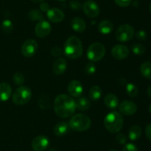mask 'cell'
<instances>
[{"label": "cell", "mask_w": 151, "mask_h": 151, "mask_svg": "<svg viewBox=\"0 0 151 151\" xmlns=\"http://www.w3.org/2000/svg\"><path fill=\"white\" fill-rule=\"evenodd\" d=\"M69 125L72 130L83 132L88 130L91 127V121L88 115L83 113H78L71 117Z\"/></svg>", "instance_id": "4"}, {"label": "cell", "mask_w": 151, "mask_h": 151, "mask_svg": "<svg viewBox=\"0 0 151 151\" xmlns=\"http://www.w3.org/2000/svg\"><path fill=\"white\" fill-rule=\"evenodd\" d=\"M122 151H139L138 147L133 143H128L124 146Z\"/></svg>", "instance_id": "33"}, {"label": "cell", "mask_w": 151, "mask_h": 151, "mask_svg": "<svg viewBox=\"0 0 151 151\" xmlns=\"http://www.w3.org/2000/svg\"><path fill=\"white\" fill-rule=\"evenodd\" d=\"M109 151H116V150H109Z\"/></svg>", "instance_id": "47"}, {"label": "cell", "mask_w": 151, "mask_h": 151, "mask_svg": "<svg viewBox=\"0 0 151 151\" xmlns=\"http://www.w3.org/2000/svg\"><path fill=\"white\" fill-rule=\"evenodd\" d=\"M145 135L147 139L151 141V123L147 124L145 128Z\"/></svg>", "instance_id": "38"}, {"label": "cell", "mask_w": 151, "mask_h": 151, "mask_svg": "<svg viewBox=\"0 0 151 151\" xmlns=\"http://www.w3.org/2000/svg\"><path fill=\"white\" fill-rule=\"evenodd\" d=\"M58 1H65V0H58Z\"/></svg>", "instance_id": "46"}, {"label": "cell", "mask_w": 151, "mask_h": 151, "mask_svg": "<svg viewBox=\"0 0 151 151\" xmlns=\"http://www.w3.org/2000/svg\"><path fill=\"white\" fill-rule=\"evenodd\" d=\"M102 96V90L99 86H92L88 91V96L93 101H97Z\"/></svg>", "instance_id": "24"}, {"label": "cell", "mask_w": 151, "mask_h": 151, "mask_svg": "<svg viewBox=\"0 0 151 151\" xmlns=\"http://www.w3.org/2000/svg\"><path fill=\"white\" fill-rule=\"evenodd\" d=\"M123 117L117 111H111L104 118V126L111 133H119L123 127Z\"/></svg>", "instance_id": "3"}, {"label": "cell", "mask_w": 151, "mask_h": 151, "mask_svg": "<svg viewBox=\"0 0 151 151\" xmlns=\"http://www.w3.org/2000/svg\"><path fill=\"white\" fill-rule=\"evenodd\" d=\"M1 30L7 34L10 33L13 31V22H12V21L10 20V19H5V20L3 21L2 23H1Z\"/></svg>", "instance_id": "29"}, {"label": "cell", "mask_w": 151, "mask_h": 151, "mask_svg": "<svg viewBox=\"0 0 151 151\" xmlns=\"http://www.w3.org/2000/svg\"><path fill=\"white\" fill-rule=\"evenodd\" d=\"M116 140L120 144H125L126 143L127 137L124 133H119L117 136H116Z\"/></svg>", "instance_id": "36"}, {"label": "cell", "mask_w": 151, "mask_h": 151, "mask_svg": "<svg viewBox=\"0 0 151 151\" xmlns=\"http://www.w3.org/2000/svg\"><path fill=\"white\" fill-rule=\"evenodd\" d=\"M13 81L16 85H22L24 83L25 78L23 74L20 73H16L13 75Z\"/></svg>", "instance_id": "31"}, {"label": "cell", "mask_w": 151, "mask_h": 151, "mask_svg": "<svg viewBox=\"0 0 151 151\" xmlns=\"http://www.w3.org/2000/svg\"><path fill=\"white\" fill-rule=\"evenodd\" d=\"M70 7L72 9H75V10H78L81 7V4L78 1H72L70 2Z\"/></svg>", "instance_id": "40"}, {"label": "cell", "mask_w": 151, "mask_h": 151, "mask_svg": "<svg viewBox=\"0 0 151 151\" xmlns=\"http://www.w3.org/2000/svg\"><path fill=\"white\" fill-rule=\"evenodd\" d=\"M119 110L121 113L125 115H132L137 111V106L131 101L125 100L120 103Z\"/></svg>", "instance_id": "12"}, {"label": "cell", "mask_w": 151, "mask_h": 151, "mask_svg": "<svg viewBox=\"0 0 151 151\" xmlns=\"http://www.w3.org/2000/svg\"><path fill=\"white\" fill-rule=\"evenodd\" d=\"M47 16L50 22L58 23L64 19V13L58 8H51L47 12Z\"/></svg>", "instance_id": "15"}, {"label": "cell", "mask_w": 151, "mask_h": 151, "mask_svg": "<svg viewBox=\"0 0 151 151\" xmlns=\"http://www.w3.org/2000/svg\"><path fill=\"white\" fill-rule=\"evenodd\" d=\"M85 14L89 18H96L100 13V7L98 4L93 0H88L83 5Z\"/></svg>", "instance_id": "10"}, {"label": "cell", "mask_w": 151, "mask_h": 151, "mask_svg": "<svg viewBox=\"0 0 151 151\" xmlns=\"http://www.w3.org/2000/svg\"><path fill=\"white\" fill-rule=\"evenodd\" d=\"M44 0H32V1H33V2L35 3H41V2H43Z\"/></svg>", "instance_id": "42"}, {"label": "cell", "mask_w": 151, "mask_h": 151, "mask_svg": "<svg viewBox=\"0 0 151 151\" xmlns=\"http://www.w3.org/2000/svg\"><path fill=\"white\" fill-rule=\"evenodd\" d=\"M67 69V62L63 58L56 59L52 65V70L56 75H61L64 73Z\"/></svg>", "instance_id": "16"}, {"label": "cell", "mask_w": 151, "mask_h": 151, "mask_svg": "<svg viewBox=\"0 0 151 151\" xmlns=\"http://www.w3.org/2000/svg\"><path fill=\"white\" fill-rule=\"evenodd\" d=\"M149 10H150L151 13V3L150 4V5H149Z\"/></svg>", "instance_id": "44"}, {"label": "cell", "mask_w": 151, "mask_h": 151, "mask_svg": "<svg viewBox=\"0 0 151 151\" xmlns=\"http://www.w3.org/2000/svg\"><path fill=\"white\" fill-rule=\"evenodd\" d=\"M147 95L151 99V85L149 86L148 88H147Z\"/></svg>", "instance_id": "41"}, {"label": "cell", "mask_w": 151, "mask_h": 151, "mask_svg": "<svg viewBox=\"0 0 151 151\" xmlns=\"http://www.w3.org/2000/svg\"><path fill=\"white\" fill-rule=\"evenodd\" d=\"M142 129L138 125H133L128 130V137L131 141H137L141 137Z\"/></svg>", "instance_id": "22"}, {"label": "cell", "mask_w": 151, "mask_h": 151, "mask_svg": "<svg viewBox=\"0 0 151 151\" xmlns=\"http://www.w3.org/2000/svg\"><path fill=\"white\" fill-rule=\"evenodd\" d=\"M132 0H114V2L118 6L122 7H126L131 4Z\"/></svg>", "instance_id": "34"}, {"label": "cell", "mask_w": 151, "mask_h": 151, "mask_svg": "<svg viewBox=\"0 0 151 151\" xmlns=\"http://www.w3.org/2000/svg\"><path fill=\"white\" fill-rule=\"evenodd\" d=\"M134 36V29L128 24L121 25L116 32V38L120 42H127L133 38Z\"/></svg>", "instance_id": "7"}, {"label": "cell", "mask_w": 151, "mask_h": 151, "mask_svg": "<svg viewBox=\"0 0 151 151\" xmlns=\"http://www.w3.org/2000/svg\"><path fill=\"white\" fill-rule=\"evenodd\" d=\"M132 52L136 55L141 56L145 53V47L141 44H135L131 47Z\"/></svg>", "instance_id": "30"}, {"label": "cell", "mask_w": 151, "mask_h": 151, "mask_svg": "<svg viewBox=\"0 0 151 151\" xmlns=\"http://www.w3.org/2000/svg\"><path fill=\"white\" fill-rule=\"evenodd\" d=\"M40 9H41V11L43 12H47L50 10V5H49L47 3L43 2L40 4Z\"/></svg>", "instance_id": "39"}, {"label": "cell", "mask_w": 151, "mask_h": 151, "mask_svg": "<svg viewBox=\"0 0 151 151\" xmlns=\"http://www.w3.org/2000/svg\"><path fill=\"white\" fill-rule=\"evenodd\" d=\"M71 26L72 30L77 33H82L86 28V24L85 21L79 17H75L71 21Z\"/></svg>", "instance_id": "19"}, {"label": "cell", "mask_w": 151, "mask_h": 151, "mask_svg": "<svg viewBox=\"0 0 151 151\" xmlns=\"http://www.w3.org/2000/svg\"><path fill=\"white\" fill-rule=\"evenodd\" d=\"M50 146V140L43 135L36 136L32 142V148L35 151H44Z\"/></svg>", "instance_id": "11"}, {"label": "cell", "mask_w": 151, "mask_h": 151, "mask_svg": "<svg viewBox=\"0 0 151 151\" xmlns=\"http://www.w3.org/2000/svg\"><path fill=\"white\" fill-rule=\"evenodd\" d=\"M86 73L88 75H93L96 72V66L94 62H89L85 67Z\"/></svg>", "instance_id": "32"}, {"label": "cell", "mask_w": 151, "mask_h": 151, "mask_svg": "<svg viewBox=\"0 0 151 151\" xmlns=\"http://www.w3.org/2000/svg\"><path fill=\"white\" fill-rule=\"evenodd\" d=\"M27 16L28 18L31 21H38V22H40V21L44 20V14H43L41 10H38V9H32V10H29Z\"/></svg>", "instance_id": "25"}, {"label": "cell", "mask_w": 151, "mask_h": 151, "mask_svg": "<svg viewBox=\"0 0 151 151\" xmlns=\"http://www.w3.org/2000/svg\"><path fill=\"white\" fill-rule=\"evenodd\" d=\"M106 54V47L102 43L95 42L91 44L87 50V57L92 62H98L104 57Z\"/></svg>", "instance_id": "6"}, {"label": "cell", "mask_w": 151, "mask_h": 151, "mask_svg": "<svg viewBox=\"0 0 151 151\" xmlns=\"http://www.w3.org/2000/svg\"><path fill=\"white\" fill-rule=\"evenodd\" d=\"M149 112L151 113V104L150 105V106H149Z\"/></svg>", "instance_id": "43"}, {"label": "cell", "mask_w": 151, "mask_h": 151, "mask_svg": "<svg viewBox=\"0 0 151 151\" xmlns=\"http://www.w3.org/2000/svg\"><path fill=\"white\" fill-rule=\"evenodd\" d=\"M38 43L32 38L26 40L21 47V52L22 55L27 58H30L36 53L38 50Z\"/></svg>", "instance_id": "8"}, {"label": "cell", "mask_w": 151, "mask_h": 151, "mask_svg": "<svg viewBox=\"0 0 151 151\" xmlns=\"http://www.w3.org/2000/svg\"><path fill=\"white\" fill-rule=\"evenodd\" d=\"M50 151H58V150H55V149H51Z\"/></svg>", "instance_id": "45"}, {"label": "cell", "mask_w": 151, "mask_h": 151, "mask_svg": "<svg viewBox=\"0 0 151 151\" xmlns=\"http://www.w3.org/2000/svg\"><path fill=\"white\" fill-rule=\"evenodd\" d=\"M56 115L60 118L72 116L76 109L75 101L66 94H60L55 98L53 104Z\"/></svg>", "instance_id": "1"}, {"label": "cell", "mask_w": 151, "mask_h": 151, "mask_svg": "<svg viewBox=\"0 0 151 151\" xmlns=\"http://www.w3.org/2000/svg\"><path fill=\"white\" fill-rule=\"evenodd\" d=\"M83 91L82 84L78 80H72L68 85V92L72 97L78 98L81 96Z\"/></svg>", "instance_id": "14"}, {"label": "cell", "mask_w": 151, "mask_h": 151, "mask_svg": "<svg viewBox=\"0 0 151 151\" xmlns=\"http://www.w3.org/2000/svg\"><path fill=\"white\" fill-rule=\"evenodd\" d=\"M140 72L144 77L147 78H151V63L143 62L140 66Z\"/></svg>", "instance_id": "26"}, {"label": "cell", "mask_w": 151, "mask_h": 151, "mask_svg": "<svg viewBox=\"0 0 151 151\" xmlns=\"http://www.w3.org/2000/svg\"><path fill=\"white\" fill-rule=\"evenodd\" d=\"M69 124L66 121H60V122L57 123L54 127V133L55 136L61 137V136H65L66 133L69 132Z\"/></svg>", "instance_id": "20"}, {"label": "cell", "mask_w": 151, "mask_h": 151, "mask_svg": "<svg viewBox=\"0 0 151 151\" xmlns=\"http://www.w3.org/2000/svg\"><path fill=\"white\" fill-rule=\"evenodd\" d=\"M63 53L66 57L72 59H78L83 54V44L78 36L68 38L63 47Z\"/></svg>", "instance_id": "2"}, {"label": "cell", "mask_w": 151, "mask_h": 151, "mask_svg": "<svg viewBox=\"0 0 151 151\" xmlns=\"http://www.w3.org/2000/svg\"><path fill=\"white\" fill-rule=\"evenodd\" d=\"M126 93L131 98L136 97L139 93L138 87L133 83H128L126 86Z\"/></svg>", "instance_id": "27"}, {"label": "cell", "mask_w": 151, "mask_h": 151, "mask_svg": "<svg viewBox=\"0 0 151 151\" xmlns=\"http://www.w3.org/2000/svg\"><path fill=\"white\" fill-rule=\"evenodd\" d=\"M32 97L30 89L26 86H20L18 87L12 96V101L16 105H24L29 102Z\"/></svg>", "instance_id": "5"}, {"label": "cell", "mask_w": 151, "mask_h": 151, "mask_svg": "<svg viewBox=\"0 0 151 151\" xmlns=\"http://www.w3.org/2000/svg\"><path fill=\"white\" fill-rule=\"evenodd\" d=\"M104 104L109 109H115L119 105V99L114 93H107L105 96Z\"/></svg>", "instance_id": "18"}, {"label": "cell", "mask_w": 151, "mask_h": 151, "mask_svg": "<svg viewBox=\"0 0 151 151\" xmlns=\"http://www.w3.org/2000/svg\"><path fill=\"white\" fill-rule=\"evenodd\" d=\"M38 105L43 110H47L51 106V101L48 96L43 95L38 101Z\"/></svg>", "instance_id": "28"}, {"label": "cell", "mask_w": 151, "mask_h": 151, "mask_svg": "<svg viewBox=\"0 0 151 151\" xmlns=\"http://www.w3.org/2000/svg\"><path fill=\"white\" fill-rule=\"evenodd\" d=\"M12 93V89L7 82L0 83V101L6 102L10 99Z\"/></svg>", "instance_id": "17"}, {"label": "cell", "mask_w": 151, "mask_h": 151, "mask_svg": "<svg viewBox=\"0 0 151 151\" xmlns=\"http://www.w3.org/2000/svg\"><path fill=\"white\" fill-rule=\"evenodd\" d=\"M75 105L78 110L81 111H86L89 109L91 106L89 100L86 97H78V99L75 101Z\"/></svg>", "instance_id": "23"}, {"label": "cell", "mask_w": 151, "mask_h": 151, "mask_svg": "<svg viewBox=\"0 0 151 151\" xmlns=\"http://www.w3.org/2000/svg\"><path fill=\"white\" fill-rule=\"evenodd\" d=\"M114 29V25L111 21L103 20L98 25V30L100 33L107 35L112 32Z\"/></svg>", "instance_id": "21"}, {"label": "cell", "mask_w": 151, "mask_h": 151, "mask_svg": "<svg viewBox=\"0 0 151 151\" xmlns=\"http://www.w3.org/2000/svg\"><path fill=\"white\" fill-rule=\"evenodd\" d=\"M111 55L114 59L122 60L128 57L129 55V50L126 46L122 45V44H117V45L114 46L112 48Z\"/></svg>", "instance_id": "13"}, {"label": "cell", "mask_w": 151, "mask_h": 151, "mask_svg": "<svg viewBox=\"0 0 151 151\" xmlns=\"http://www.w3.org/2000/svg\"><path fill=\"white\" fill-rule=\"evenodd\" d=\"M52 31V26L46 20L40 21L36 24L35 28V33L38 38H45L50 34Z\"/></svg>", "instance_id": "9"}, {"label": "cell", "mask_w": 151, "mask_h": 151, "mask_svg": "<svg viewBox=\"0 0 151 151\" xmlns=\"http://www.w3.org/2000/svg\"><path fill=\"white\" fill-rule=\"evenodd\" d=\"M136 37H137V39H139V41H145L147 37V33L145 30H139L138 32L136 33Z\"/></svg>", "instance_id": "35"}, {"label": "cell", "mask_w": 151, "mask_h": 151, "mask_svg": "<svg viewBox=\"0 0 151 151\" xmlns=\"http://www.w3.org/2000/svg\"><path fill=\"white\" fill-rule=\"evenodd\" d=\"M62 53H63V51H62V50L59 47L55 46V47L52 48L51 54L53 56H55V57H59V56H61Z\"/></svg>", "instance_id": "37"}]
</instances>
